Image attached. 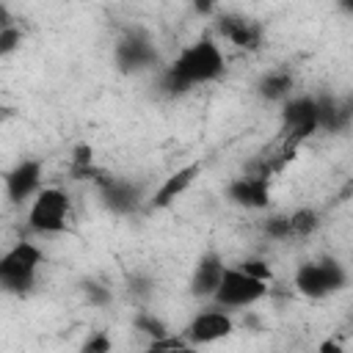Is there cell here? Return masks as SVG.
Returning a JSON list of instances; mask_svg holds the SVG:
<instances>
[{"label": "cell", "mask_w": 353, "mask_h": 353, "mask_svg": "<svg viewBox=\"0 0 353 353\" xmlns=\"http://www.w3.org/2000/svg\"><path fill=\"white\" fill-rule=\"evenodd\" d=\"M223 74V52L215 39L204 36L188 44L174 63L163 72V88L168 94H182L196 83H210Z\"/></svg>", "instance_id": "obj_1"}, {"label": "cell", "mask_w": 353, "mask_h": 353, "mask_svg": "<svg viewBox=\"0 0 353 353\" xmlns=\"http://www.w3.org/2000/svg\"><path fill=\"white\" fill-rule=\"evenodd\" d=\"M44 251L30 243L19 240L0 256V290L6 292H28L36 281V273L41 268Z\"/></svg>", "instance_id": "obj_2"}, {"label": "cell", "mask_w": 353, "mask_h": 353, "mask_svg": "<svg viewBox=\"0 0 353 353\" xmlns=\"http://www.w3.org/2000/svg\"><path fill=\"white\" fill-rule=\"evenodd\" d=\"M72 201L61 188H41L28 210V226L41 234H58L66 229Z\"/></svg>", "instance_id": "obj_3"}, {"label": "cell", "mask_w": 353, "mask_h": 353, "mask_svg": "<svg viewBox=\"0 0 353 353\" xmlns=\"http://www.w3.org/2000/svg\"><path fill=\"white\" fill-rule=\"evenodd\" d=\"M281 149L295 152L312 132H317V97H292L281 110Z\"/></svg>", "instance_id": "obj_4"}, {"label": "cell", "mask_w": 353, "mask_h": 353, "mask_svg": "<svg viewBox=\"0 0 353 353\" xmlns=\"http://www.w3.org/2000/svg\"><path fill=\"white\" fill-rule=\"evenodd\" d=\"M345 270L339 262L334 259H323V262H303L295 270V287L306 295V298H323L334 290H339L345 284Z\"/></svg>", "instance_id": "obj_5"}, {"label": "cell", "mask_w": 353, "mask_h": 353, "mask_svg": "<svg viewBox=\"0 0 353 353\" xmlns=\"http://www.w3.org/2000/svg\"><path fill=\"white\" fill-rule=\"evenodd\" d=\"M268 295V284L245 276L240 268H223L221 284L215 290V303L218 306H251Z\"/></svg>", "instance_id": "obj_6"}, {"label": "cell", "mask_w": 353, "mask_h": 353, "mask_svg": "<svg viewBox=\"0 0 353 353\" xmlns=\"http://www.w3.org/2000/svg\"><path fill=\"white\" fill-rule=\"evenodd\" d=\"M232 328H234V325H232V317H229L226 312H221V309H207V312H199V314L188 323L185 339H188L193 347H196V345H212V342L229 336Z\"/></svg>", "instance_id": "obj_7"}, {"label": "cell", "mask_w": 353, "mask_h": 353, "mask_svg": "<svg viewBox=\"0 0 353 353\" xmlns=\"http://www.w3.org/2000/svg\"><path fill=\"white\" fill-rule=\"evenodd\" d=\"M41 163L39 160H19L8 174H6V196L14 204L28 201L33 193L41 188Z\"/></svg>", "instance_id": "obj_8"}, {"label": "cell", "mask_w": 353, "mask_h": 353, "mask_svg": "<svg viewBox=\"0 0 353 353\" xmlns=\"http://www.w3.org/2000/svg\"><path fill=\"white\" fill-rule=\"evenodd\" d=\"M218 33L243 50H256L262 44V28L245 17H237V14H221L218 17Z\"/></svg>", "instance_id": "obj_9"}, {"label": "cell", "mask_w": 353, "mask_h": 353, "mask_svg": "<svg viewBox=\"0 0 353 353\" xmlns=\"http://www.w3.org/2000/svg\"><path fill=\"white\" fill-rule=\"evenodd\" d=\"M223 259L221 254L215 251H207L199 262H196V270H193V279H190V292L199 295V298H212L218 284H221V276H223Z\"/></svg>", "instance_id": "obj_10"}, {"label": "cell", "mask_w": 353, "mask_h": 353, "mask_svg": "<svg viewBox=\"0 0 353 353\" xmlns=\"http://www.w3.org/2000/svg\"><path fill=\"white\" fill-rule=\"evenodd\" d=\"M154 58H157V55H154V47L149 44L146 36H138V33L121 39L119 47H116V63H119L124 72L143 69V66H149Z\"/></svg>", "instance_id": "obj_11"}, {"label": "cell", "mask_w": 353, "mask_h": 353, "mask_svg": "<svg viewBox=\"0 0 353 353\" xmlns=\"http://www.w3.org/2000/svg\"><path fill=\"white\" fill-rule=\"evenodd\" d=\"M199 171H201L199 163H188V165H182L179 171H174L171 176H165V182H163V185L157 188V193L152 196V210H163V207L174 204V201L193 185V179L199 176Z\"/></svg>", "instance_id": "obj_12"}, {"label": "cell", "mask_w": 353, "mask_h": 353, "mask_svg": "<svg viewBox=\"0 0 353 353\" xmlns=\"http://www.w3.org/2000/svg\"><path fill=\"white\" fill-rule=\"evenodd\" d=\"M229 199L240 207H248V210H262L268 207V199H270V190H268V179H256V176H237L232 185H229Z\"/></svg>", "instance_id": "obj_13"}, {"label": "cell", "mask_w": 353, "mask_h": 353, "mask_svg": "<svg viewBox=\"0 0 353 353\" xmlns=\"http://www.w3.org/2000/svg\"><path fill=\"white\" fill-rule=\"evenodd\" d=\"M102 196H105V204L110 207V210H116V212H130L135 204H138V188L132 185V182H127V179H113V176H108L102 185Z\"/></svg>", "instance_id": "obj_14"}, {"label": "cell", "mask_w": 353, "mask_h": 353, "mask_svg": "<svg viewBox=\"0 0 353 353\" xmlns=\"http://www.w3.org/2000/svg\"><path fill=\"white\" fill-rule=\"evenodd\" d=\"M292 85H295L292 74H287V72H268L262 77V83H259V94L265 99H270V102H281V99L290 97Z\"/></svg>", "instance_id": "obj_15"}, {"label": "cell", "mask_w": 353, "mask_h": 353, "mask_svg": "<svg viewBox=\"0 0 353 353\" xmlns=\"http://www.w3.org/2000/svg\"><path fill=\"white\" fill-rule=\"evenodd\" d=\"M287 221H290V237H309L320 226V215L309 207H301V210L290 212Z\"/></svg>", "instance_id": "obj_16"}, {"label": "cell", "mask_w": 353, "mask_h": 353, "mask_svg": "<svg viewBox=\"0 0 353 353\" xmlns=\"http://www.w3.org/2000/svg\"><path fill=\"white\" fill-rule=\"evenodd\" d=\"M146 353H199L185 336L176 334H165L160 339H152V345L146 347Z\"/></svg>", "instance_id": "obj_17"}, {"label": "cell", "mask_w": 353, "mask_h": 353, "mask_svg": "<svg viewBox=\"0 0 353 353\" xmlns=\"http://www.w3.org/2000/svg\"><path fill=\"white\" fill-rule=\"evenodd\" d=\"M135 328H138V331H143V334H146V336H152V339H160V336H165V334H168L165 323H163V320H157V317H152V314H141V317H135Z\"/></svg>", "instance_id": "obj_18"}, {"label": "cell", "mask_w": 353, "mask_h": 353, "mask_svg": "<svg viewBox=\"0 0 353 353\" xmlns=\"http://www.w3.org/2000/svg\"><path fill=\"white\" fill-rule=\"evenodd\" d=\"M265 234L273 237V240H287L290 237V221H287V215H270L265 221Z\"/></svg>", "instance_id": "obj_19"}, {"label": "cell", "mask_w": 353, "mask_h": 353, "mask_svg": "<svg viewBox=\"0 0 353 353\" xmlns=\"http://www.w3.org/2000/svg\"><path fill=\"white\" fill-rule=\"evenodd\" d=\"M240 270L245 273V276H251V279H256V281H270V265L265 262V259H245L243 265H240Z\"/></svg>", "instance_id": "obj_20"}, {"label": "cell", "mask_w": 353, "mask_h": 353, "mask_svg": "<svg viewBox=\"0 0 353 353\" xmlns=\"http://www.w3.org/2000/svg\"><path fill=\"white\" fill-rule=\"evenodd\" d=\"M19 41H22V33H19V28H17V25L3 28V30H0V55L14 52V50L19 47Z\"/></svg>", "instance_id": "obj_21"}, {"label": "cell", "mask_w": 353, "mask_h": 353, "mask_svg": "<svg viewBox=\"0 0 353 353\" xmlns=\"http://www.w3.org/2000/svg\"><path fill=\"white\" fill-rule=\"evenodd\" d=\"M80 353H110V336L105 331H97L85 339V345L80 347Z\"/></svg>", "instance_id": "obj_22"}, {"label": "cell", "mask_w": 353, "mask_h": 353, "mask_svg": "<svg viewBox=\"0 0 353 353\" xmlns=\"http://www.w3.org/2000/svg\"><path fill=\"white\" fill-rule=\"evenodd\" d=\"M317 353H342V345L336 339H325V342H320Z\"/></svg>", "instance_id": "obj_23"}, {"label": "cell", "mask_w": 353, "mask_h": 353, "mask_svg": "<svg viewBox=\"0 0 353 353\" xmlns=\"http://www.w3.org/2000/svg\"><path fill=\"white\" fill-rule=\"evenodd\" d=\"M88 298H91V301H97V303H102V301H108V292H105V290H99L97 284H88Z\"/></svg>", "instance_id": "obj_24"}, {"label": "cell", "mask_w": 353, "mask_h": 353, "mask_svg": "<svg viewBox=\"0 0 353 353\" xmlns=\"http://www.w3.org/2000/svg\"><path fill=\"white\" fill-rule=\"evenodd\" d=\"M11 25H14V19H11L8 8H6V6H0V30H3V28H11Z\"/></svg>", "instance_id": "obj_25"}]
</instances>
